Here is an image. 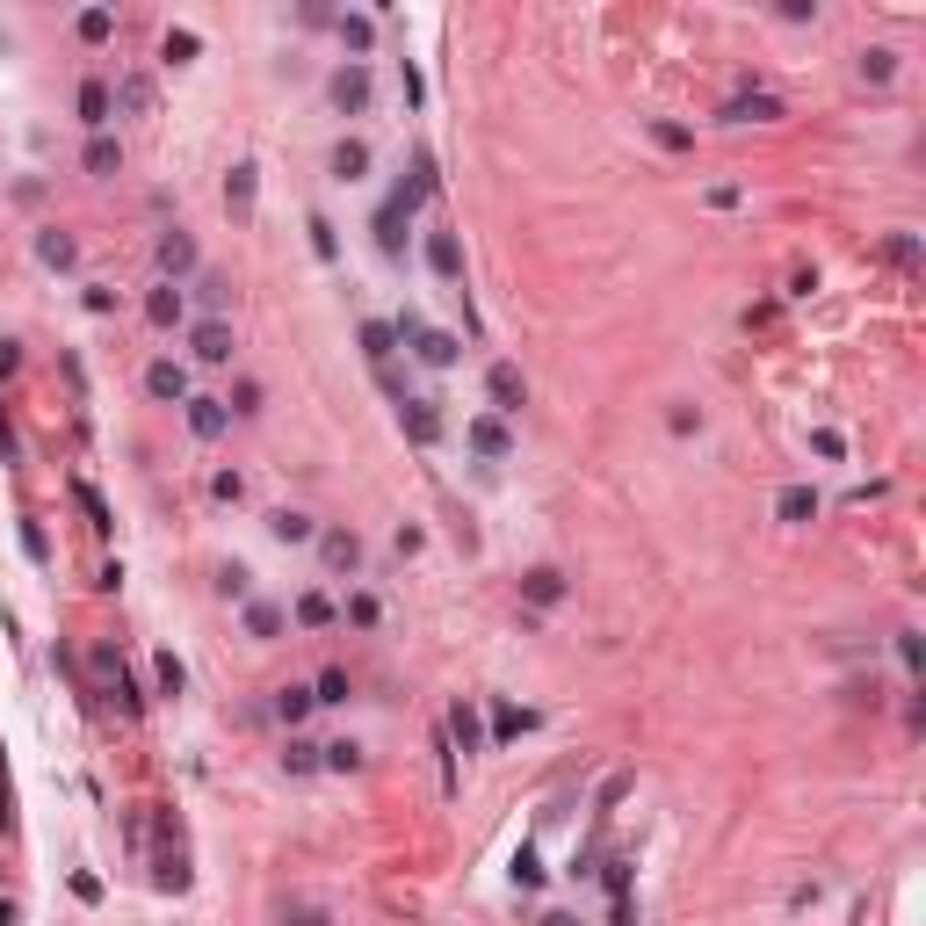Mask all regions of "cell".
Here are the masks:
<instances>
[{
	"label": "cell",
	"instance_id": "obj_1",
	"mask_svg": "<svg viewBox=\"0 0 926 926\" xmlns=\"http://www.w3.org/2000/svg\"><path fill=\"white\" fill-rule=\"evenodd\" d=\"M435 189H442V174H435V160L420 152V160H413V181H398L391 203L377 210V254H384V261H406V225H413V210L435 196Z\"/></svg>",
	"mask_w": 926,
	"mask_h": 926
},
{
	"label": "cell",
	"instance_id": "obj_2",
	"mask_svg": "<svg viewBox=\"0 0 926 926\" xmlns=\"http://www.w3.org/2000/svg\"><path fill=\"white\" fill-rule=\"evenodd\" d=\"M391 333H398V341H406L427 369H456V355H463V341H456V333H442V326H427L420 312H398L391 319Z\"/></svg>",
	"mask_w": 926,
	"mask_h": 926
},
{
	"label": "cell",
	"instance_id": "obj_3",
	"mask_svg": "<svg viewBox=\"0 0 926 926\" xmlns=\"http://www.w3.org/2000/svg\"><path fill=\"white\" fill-rule=\"evenodd\" d=\"M152 261H160V283H189V275H203V254H196V239L181 232V225H167V232H160Z\"/></svg>",
	"mask_w": 926,
	"mask_h": 926
},
{
	"label": "cell",
	"instance_id": "obj_4",
	"mask_svg": "<svg viewBox=\"0 0 926 926\" xmlns=\"http://www.w3.org/2000/svg\"><path fill=\"white\" fill-rule=\"evenodd\" d=\"M95 681H102V695L123 709V717H138V709H145V695H138V681H131V673H123V659L109 652V644H95Z\"/></svg>",
	"mask_w": 926,
	"mask_h": 926
},
{
	"label": "cell",
	"instance_id": "obj_5",
	"mask_svg": "<svg viewBox=\"0 0 926 926\" xmlns=\"http://www.w3.org/2000/svg\"><path fill=\"white\" fill-rule=\"evenodd\" d=\"M369 95H377V80H369V66H355V58L326 80V102L341 109V116H362V109H369Z\"/></svg>",
	"mask_w": 926,
	"mask_h": 926
},
{
	"label": "cell",
	"instance_id": "obj_6",
	"mask_svg": "<svg viewBox=\"0 0 926 926\" xmlns=\"http://www.w3.org/2000/svg\"><path fill=\"white\" fill-rule=\"evenodd\" d=\"M398 427H406L413 449H435L442 442V406L435 398H398Z\"/></svg>",
	"mask_w": 926,
	"mask_h": 926
},
{
	"label": "cell",
	"instance_id": "obj_7",
	"mask_svg": "<svg viewBox=\"0 0 926 926\" xmlns=\"http://www.w3.org/2000/svg\"><path fill=\"white\" fill-rule=\"evenodd\" d=\"M319 565L333 579H355L362 572V536L355 529H319Z\"/></svg>",
	"mask_w": 926,
	"mask_h": 926
},
{
	"label": "cell",
	"instance_id": "obj_8",
	"mask_svg": "<svg viewBox=\"0 0 926 926\" xmlns=\"http://www.w3.org/2000/svg\"><path fill=\"white\" fill-rule=\"evenodd\" d=\"M442 738H449V753H485V717H478V702H449Z\"/></svg>",
	"mask_w": 926,
	"mask_h": 926
},
{
	"label": "cell",
	"instance_id": "obj_9",
	"mask_svg": "<svg viewBox=\"0 0 926 926\" xmlns=\"http://www.w3.org/2000/svg\"><path fill=\"white\" fill-rule=\"evenodd\" d=\"M420 254H427V268H435V283L463 290V246H456V232H449V225H435V232H427V246H420Z\"/></svg>",
	"mask_w": 926,
	"mask_h": 926
},
{
	"label": "cell",
	"instance_id": "obj_10",
	"mask_svg": "<svg viewBox=\"0 0 926 926\" xmlns=\"http://www.w3.org/2000/svg\"><path fill=\"white\" fill-rule=\"evenodd\" d=\"M463 442H471L485 463H507V456H514V435H507V420H500V413H478L471 427H463Z\"/></svg>",
	"mask_w": 926,
	"mask_h": 926
},
{
	"label": "cell",
	"instance_id": "obj_11",
	"mask_svg": "<svg viewBox=\"0 0 926 926\" xmlns=\"http://www.w3.org/2000/svg\"><path fill=\"white\" fill-rule=\"evenodd\" d=\"M145 391L160 398V406H189V369H181L174 355H160V362H145Z\"/></svg>",
	"mask_w": 926,
	"mask_h": 926
},
{
	"label": "cell",
	"instance_id": "obj_12",
	"mask_svg": "<svg viewBox=\"0 0 926 926\" xmlns=\"http://www.w3.org/2000/svg\"><path fill=\"white\" fill-rule=\"evenodd\" d=\"M189 348H196V362H210V369H218V362H232V319H196L189 326Z\"/></svg>",
	"mask_w": 926,
	"mask_h": 926
},
{
	"label": "cell",
	"instance_id": "obj_13",
	"mask_svg": "<svg viewBox=\"0 0 926 926\" xmlns=\"http://www.w3.org/2000/svg\"><path fill=\"white\" fill-rule=\"evenodd\" d=\"M485 398H492V413H500V420H507V413H521V398H529L521 369H514V362H492V369H485Z\"/></svg>",
	"mask_w": 926,
	"mask_h": 926
},
{
	"label": "cell",
	"instance_id": "obj_14",
	"mask_svg": "<svg viewBox=\"0 0 926 926\" xmlns=\"http://www.w3.org/2000/svg\"><path fill=\"white\" fill-rule=\"evenodd\" d=\"M145 319L160 326V333H174L181 319H189V290H181V283H152L145 290Z\"/></svg>",
	"mask_w": 926,
	"mask_h": 926
},
{
	"label": "cell",
	"instance_id": "obj_15",
	"mask_svg": "<svg viewBox=\"0 0 926 926\" xmlns=\"http://www.w3.org/2000/svg\"><path fill=\"white\" fill-rule=\"evenodd\" d=\"M717 116H724V123H775V116H782V95H767V87H746V95H731Z\"/></svg>",
	"mask_w": 926,
	"mask_h": 926
},
{
	"label": "cell",
	"instance_id": "obj_16",
	"mask_svg": "<svg viewBox=\"0 0 926 926\" xmlns=\"http://www.w3.org/2000/svg\"><path fill=\"white\" fill-rule=\"evenodd\" d=\"M181 413H189V435H196V442H218L225 427H232V406H225V398H196V391H189V406H181Z\"/></svg>",
	"mask_w": 926,
	"mask_h": 926
},
{
	"label": "cell",
	"instance_id": "obj_17",
	"mask_svg": "<svg viewBox=\"0 0 926 926\" xmlns=\"http://www.w3.org/2000/svg\"><path fill=\"white\" fill-rule=\"evenodd\" d=\"M254 189H261V167L239 160V167L225 174V210H232V218H254Z\"/></svg>",
	"mask_w": 926,
	"mask_h": 926
},
{
	"label": "cell",
	"instance_id": "obj_18",
	"mask_svg": "<svg viewBox=\"0 0 926 926\" xmlns=\"http://www.w3.org/2000/svg\"><path fill=\"white\" fill-rule=\"evenodd\" d=\"M521 601H529V608H558V601H565V572H558V565L521 572Z\"/></svg>",
	"mask_w": 926,
	"mask_h": 926
},
{
	"label": "cell",
	"instance_id": "obj_19",
	"mask_svg": "<svg viewBox=\"0 0 926 926\" xmlns=\"http://www.w3.org/2000/svg\"><path fill=\"white\" fill-rule=\"evenodd\" d=\"M283 630H290V608H283V601H246V637L275 644Z\"/></svg>",
	"mask_w": 926,
	"mask_h": 926
},
{
	"label": "cell",
	"instance_id": "obj_20",
	"mask_svg": "<svg viewBox=\"0 0 926 926\" xmlns=\"http://www.w3.org/2000/svg\"><path fill=\"white\" fill-rule=\"evenodd\" d=\"M362 355H369V369H391V355H398V333H391V319H362Z\"/></svg>",
	"mask_w": 926,
	"mask_h": 926
},
{
	"label": "cell",
	"instance_id": "obj_21",
	"mask_svg": "<svg viewBox=\"0 0 926 926\" xmlns=\"http://www.w3.org/2000/svg\"><path fill=\"white\" fill-rule=\"evenodd\" d=\"M268 536H275V543H319V521L297 514V507H275V514H268Z\"/></svg>",
	"mask_w": 926,
	"mask_h": 926
},
{
	"label": "cell",
	"instance_id": "obj_22",
	"mask_svg": "<svg viewBox=\"0 0 926 926\" xmlns=\"http://www.w3.org/2000/svg\"><path fill=\"white\" fill-rule=\"evenodd\" d=\"M37 261H44V268H73V261H80V239L58 232V225H44V232H37Z\"/></svg>",
	"mask_w": 926,
	"mask_h": 926
},
{
	"label": "cell",
	"instance_id": "obj_23",
	"mask_svg": "<svg viewBox=\"0 0 926 926\" xmlns=\"http://www.w3.org/2000/svg\"><path fill=\"white\" fill-rule=\"evenodd\" d=\"M109 109H116V95H109L102 80H87V87H80V123H87V131H95V138L109 131Z\"/></svg>",
	"mask_w": 926,
	"mask_h": 926
},
{
	"label": "cell",
	"instance_id": "obj_24",
	"mask_svg": "<svg viewBox=\"0 0 926 926\" xmlns=\"http://www.w3.org/2000/svg\"><path fill=\"white\" fill-rule=\"evenodd\" d=\"M268 709H275V724H283V731H297L319 702H312V688H275V702H268Z\"/></svg>",
	"mask_w": 926,
	"mask_h": 926
},
{
	"label": "cell",
	"instance_id": "obj_25",
	"mask_svg": "<svg viewBox=\"0 0 926 926\" xmlns=\"http://www.w3.org/2000/svg\"><path fill=\"white\" fill-rule=\"evenodd\" d=\"M333 29H341V44L355 51V66L377 51V22H369V15H333Z\"/></svg>",
	"mask_w": 926,
	"mask_h": 926
},
{
	"label": "cell",
	"instance_id": "obj_26",
	"mask_svg": "<svg viewBox=\"0 0 926 926\" xmlns=\"http://www.w3.org/2000/svg\"><path fill=\"white\" fill-rule=\"evenodd\" d=\"M326 167H333V181H362V174H369V145H362V138H341Z\"/></svg>",
	"mask_w": 926,
	"mask_h": 926
},
{
	"label": "cell",
	"instance_id": "obj_27",
	"mask_svg": "<svg viewBox=\"0 0 926 926\" xmlns=\"http://www.w3.org/2000/svg\"><path fill=\"white\" fill-rule=\"evenodd\" d=\"M290 615H297L304 630H333V623H341V608H333L319 586H312V594H297V608H290Z\"/></svg>",
	"mask_w": 926,
	"mask_h": 926
},
{
	"label": "cell",
	"instance_id": "obj_28",
	"mask_svg": "<svg viewBox=\"0 0 926 926\" xmlns=\"http://www.w3.org/2000/svg\"><path fill=\"white\" fill-rule=\"evenodd\" d=\"M319 767H333V775H362V746H355V738H326Z\"/></svg>",
	"mask_w": 926,
	"mask_h": 926
},
{
	"label": "cell",
	"instance_id": "obj_29",
	"mask_svg": "<svg viewBox=\"0 0 926 926\" xmlns=\"http://www.w3.org/2000/svg\"><path fill=\"white\" fill-rule=\"evenodd\" d=\"M80 167H87V174H116V167H123V145H116L109 131H102V138H87V152H80Z\"/></svg>",
	"mask_w": 926,
	"mask_h": 926
},
{
	"label": "cell",
	"instance_id": "obj_30",
	"mask_svg": "<svg viewBox=\"0 0 926 926\" xmlns=\"http://www.w3.org/2000/svg\"><path fill=\"white\" fill-rule=\"evenodd\" d=\"M775 514H782V521H818V492H811V485H782Z\"/></svg>",
	"mask_w": 926,
	"mask_h": 926
},
{
	"label": "cell",
	"instance_id": "obj_31",
	"mask_svg": "<svg viewBox=\"0 0 926 926\" xmlns=\"http://www.w3.org/2000/svg\"><path fill=\"white\" fill-rule=\"evenodd\" d=\"M189 297L203 304L210 319H225V304H232V283H225V275H196V290H189Z\"/></svg>",
	"mask_w": 926,
	"mask_h": 926
},
{
	"label": "cell",
	"instance_id": "obj_32",
	"mask_svg": "<svg viewBox=\"0 0 926 926\" xmlns=\"http://www.w3.org/2000/svg\"><path fill=\"white\" fill-rule=\"evenodd\" d=\"M152 688H160V695H189V666H181L174 652H160V659H152Z\"/></svg>",
	"mask_w": 926,
	"mask_h": 926
},
{
	"label": "cell",
	"instance_id": "obj_33",
	"mask_svg": "<svg viewBox=\"0 0 926 926\" xmlns=\"http://www.w3.org/2000/svg\"><path fill=\"white\" fill-rule=\"evenodd\" d=\"M152 883H160V890H189V861H181V847H160V861H152Z\"/></svg>",
	"mask_w": 926,
	"mask_h": 926
},
{
	"label": "cell",
	"instance_id": "obj_34",
	"mask_svg": "<svg viewBox=\"0 0 926 926\" xmlns=\"http://www.w3.org/2000/svg\"><path fill=\"white\" fill-rule=\"evenodd\" d=\"M73 500H80V514H87V521H95V529H102V536L116 529V514H109V500H102V492H95V485H87V478H73Z\"/></svg>",
	"mask_w": 926,
	"mask_h": 926
},
{
	"label": "cell",
	"instance_id": "obj_35",
	"mask_svg": "<svg viewBox=\"0 0 926 926\" xmlns=\"http://www.w3.org/2000/svg\"><path fill=\"white\" fill-rule=\"evenodd\" d=\"M73 37H80V44H109V37H116V15H109V8H80Z\"/></svg>",
	"mask_w": 926,
	"mask_h": 926
},
{
	"label": "cell",
	"instance_id": "obj_36",
	"mask_svg": "<svg viewBox=\"0 0 926 926\" xmlns=\"http://www.w3.org/2000/svg\"><path fill=\"white\" fill-rule=\"evenodd\" d=\"M283 767H290V775H319V746H312V738H283Z\"/></svg>",
	"mask_w": 926,
	"mask_h": 926
},
{
	"label": "cell",
	"instance_id": "obj_37",
	"mask_svg": "<svg viewBox=\"0 0 926 926\" xmlns=\"http://www.w3.org/2000/svg\"><path fill=\"white\" fill-rule=\"evenodd\" d=\"M312 702H319V709H341V702H348V673H341V666H326L319 681H312Z\"/></svg>",
	"mask_w": 926,
	"mask_h": 926
},
{
	"label": "cell",
	"instance_id": "obj_38",
	"mask_svg": "<svg viewBox=\"0 0 926 926\" xmlns=\"http://www.w3.org/2000/svg\"><path fill=\"white\" fill-rule=\"evenodd\" d=\"M861 80H876V87H890V80H898V51H861Z\"/></svg>",
	"mask_w": 926,
	"mask_h": 926
},
{
	"label": "cell",
	"instance_id": "obj_39",
	"mask_svg": "<svg viewBox=\"0 0 926 926\" xmlns=\"http://www.w3.org/2000/svg\"><path fill=\"white\" fill-rule=\"evenodd\" d=\"M196 51H203V37H196V29H167V44H160V58H167V66H189Z\"/></svg>",
	"mask_w": 926,
	"mask_h": 926
},
{
	"label": "cell",
	"instance_id": "obj_40",
	"mask_svg": "<svg viewBox=\"0 0 926 926\" xmlns=\"http://www.w3.org/2000/svg\"><path fill=\"white\" fill-rule=\"evenodd\" d=\"M341 615H348L355 630H377V623H384V601H377V594H348V608H341Z\"/></svg>",
	"mask_w": 926,
	"mask_h": 926
},
{
	"label": "cell",
	"instance_id": "obj_41",
	"mask_svg": "<svg viewBox=\"0 0 926 926\" xmlns=\"http://www.w3.org/2000/svg\"><path fill=\"white\" fill-rule=\"evenodd\" d=\"M116 102L131 109V116H145V109H152V80H145V73H131V80L116 87Z\"/></svg>",
	"mask_w": 926,
	"mask_h": 926
},
{
	"label": "cell",
	"instance_id": "obj_42",
	"mask_svg": "<svg viewBox=\"0 0 926 926\" xmlns=\"http://www.w3.org/2000/svg\"><path fill=\"white\" fill-rule=\"evenodd\" d=\"M529 724H536L529 709H507V702L492 709V738H521V731H529Z\"/></svg>",
	"mask_w": 926,
	"mask_h": 926
},
{
	"label": "cell",
	"instance_id": "obj_43",
	"mask_svg": "<svg viewBox=\"0 0 926 926\" xmlns=\"http://www.w3.org/2000/svg\"><path fill=\"white\" fill-rule=\"evenodd\" d=\"M514 883H521V890H543V861H536V847H514Z\"/></svg>",
	"mask_w": 926,
	"mask_h": 926
},
{
	"label": "cell",
	"instance_id": "obj_44",
	"mask_svg": "<svg viewBox=\"0 0 926 926\" xmlns=\"http://www.w3.org/2000/svg\"><path fill=\"white\" fill-rule=\"evenodd\" d=\"M304 232H312V254H319V261H333V254H341V239H333V225L319 218V210L304 218Z\"/></svg>",
	"mask_w": 926,
	"mask_h": 926
},
{
	"label": "cell",
	"instance_id": "obj_45",
	"mask_svg": "<svg viewBox=\"0 0 926 926\" xmlns=\"http://www.w3.org/2000/svg\"><path fill=\"white\" fill-rule=\"evenodd\" d=\"M898 666H905V673H926V644H919V630H898Z\"/></svg>",
	"mask_w": 926,
	"mask_h": 926
},
{
	"label": "cell",
	"instance_id": "obj_46",
	"mask_svg": "<svg viewBox=\"0 0 926 926\" xmlns=\"http://www.w3.org/2000/svg\"><path fill=\"white\" fill-rule=\"evenodd\" d=\"M652 145H666V152H688V145H695V131H688V123H652Z\"/></svg>",
	"mask_w": 926,
	"mask_h": 926
},
{
	"label": "cell",
	"instance_id": "obj_47",
	"mask_svg": "<svg viewBox=\"0 0 926 926\" xmlns=\"http://www.w3.org/2000/svg\"><path fill=\"white\" fill-rule=\"evenodd\" d=\"M225 406H232L239 420H254V413H261V384H254V377H246V384H239V391L225 398Z\"/></svg>",
	"mask_w": 926,
	"mask_h": 926
},
{
	"label": "cell",
	"instance_id": "obj_48",
	"mask_svg": "<svg viewBox=\"0 0 926 926\" xmlns=\"http://www.w3.org/2000/svg\"><path fill=\"white\" fill-rule=\"evenodd\" d=\"M218 594H225V601H254V586H246L239 565H225V572H218Z\"/></svg>",
	"mask_w": 926,
	"mask_h": 926
},
{
	"label": "cell",
	"instance_id": "obj_49",
	"mask_svg": "<svg viewBox=\"0 0 926 926\" xmlns=\"http://www.w3.org/2000/svg\"><path fill=\"white\" fill-rule=\"evenodd\" d=\"M22 550H29V565H51V543H44L37 521H22Z\"/></svg>",
	"mask_w": 926,
	"mask_h": 926
},
{
	"label": "cell",
	"instance_id": "obj_50",
	"mask_svg": "<svg viewBox=\"0 0 926 926\" xmlns=\"http://www.w3.org/2000/svg\"><path fill=\"white\" fill-rule=\"evenodd\" d=\"M210 492H218V500H232V507H239V500H246V478H239V471H218V478H210Z\"/></svg>",
	"mask_w": 926,
	"mask_h": 926
},
{
	"label": "cell",
	"instance_id": "obj_51",
	"mask_svg": "<svg viewBox=\"0 0 926 926\" xmlns=\"http://www.w3.org/2000/svg\"><path fill=\"white\" fill-rule=\"evenodd\" d=\"M811 449H818L825 463H840V456H847V442H840V435H832V427H818V435H811Z\"/></svg>",
	"mask_w": 926,
	"mask_h": 926
},
{
	"label": "cell",
	"instance_id": "obj_52",
	"mask_svg": "<svg viewBox=\"0 0 926 926\" xmlns=\"http://www.w3.org/2000/svg\"><path fill=\"white\" fill-rule=\"evenodd\" d=\"M283 919H290V926H333V919H326V912H319V905H290V912H283Z\"/></svg>",
	"mask_w": 926,
	"mask_h": 926
},
{
	"label": "cell",
	"instance_id": "obj_53",
	"mask_svg": "<svg viewBox=\"0 0 926 926\" xmlns=\"http://www.w3.org/2000/svg\"><path fill=\"white\" fill-rule=\"evenodd\" d=\"M608 926H637V905L630 898H608Z\"/></svg>",
	"mask_w": 926,
	"mask_h": 926
},
{
	"label": "cell",
	"instance_id": "obj_54",
	"mask_svg": "<svg viewBox=\"0 0 926 926\" xmlns=\"http://www.w3.org/2000/svg\"><path fill=\"white\" fill-rule=\"evenodd\" d=\"M15 369H22V348H15V341H0V384H8Z\"/></svg>",
	"mask_w": 926,
	"mask_h": 926
},
{
	"label": "cell",
	"instance_id": "obj_55",
	"mask_svg": "<svg viewBox=\"0 0 926 926\" xmlns=\"http://www.w3.org/2000/svg\"><path fill=\"white\" fill-rule=\"evenodd\" d=\"M536 926H579V919H572V912H543Z\"/></svg>",
	"mask_w": 926,
	"mask_h": 926
},
{
	"label": "cell",
	"instance_id": "obj_56",
	"mask_svg": "<svg viewBox=\"0 0 926 926\" xmlns=\"http://www.w3.org/2000/svg\"><path fill=\"white\" fill-rule=\"evenodd\" d=\"M15 919H22V912H15V905H8V898H0V926H15Z\"/></svg>",
	"mask_w": 926,
	"mask_h": 926
}]
</instances>
